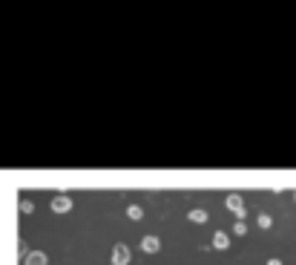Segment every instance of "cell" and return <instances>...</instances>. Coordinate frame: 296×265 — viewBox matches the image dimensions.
I'll list each match as a JSON object with an SVG mask.
<instances>
[{
	"mask_svg": "<svg viewBox=\"0 0 296 265\" xmlns=\"http://www.w3.org/2000/svg\"><path fill=\"white\" fill-rule=\"evenodd\" d=\"M127 262H130V248L124 242H118L112 248V265H127Z\"/></svg>",
	"mask_w": 296,
	"mask_h": 265,
	"instance_id": "cell-1",
	"label": "cell"
},
{
	"mask_svg": "<svg viewBox=\"0 0 296 265\" xmlns=\"http://www.w3.org/2000/svg\"><path fill=\"white\" fill-rule=\"evenodd\" d=\"M52 211H55V214H69V211H72V199L64 196V193L55 196V199H52Z\"/></svg>",
	"mask_w": 296,
	"mask_h": 265,
	"instance_id": "cell-2",
	"label": "cell"
},
{
	"mask_svg": "<svg viewBox=\"0 0 296 265\" xmlns=\"http://www.w3.org/2000/svg\"><path fill=\"white\" fill-rule=\"evenodd\" d=\"M23 265H49V257H46L44 251H26Z\"/></svg>",
	"mask_w": 296,
	"mask_h": 265,
	"instance_id": "cell-3",
	"label": "cell"
},
{
	"mask_svg": "<svg viewBox=\"0 0 296 265\" xmlns=\"http://www.w3.org/2000/svg\"><path fill=\"white\" fill-rule=\"evenodd\" d=\"M227 207H230L233 214L239 216V222H242V216H245V205H242V196H239V193H230V196H227Z\"/></svg>",
	"mask_w": 296,
	"mask_h": 265,
	"instance_id": "cell-4",
	"label": "cell"
},
{
	"mask_svg": "<svg viewBox=\"0 0 296 265\" xmlns=\"http://www.w3.org/2000/svg\"><path fill=\"white\" fill-rule=\"evenodd\" d=\"M159 248H161L159 236H144V239H141V251H144V254H159Z\"/></svg>",
	"mask_w": 296,
	"mask_h": 265,
	"instance_id": "cell-5",
	"label": "cell"
},
{
	"mask_svg": "<svg viewBox=\"0 0 296 265\" xmlns=\"http://www.w3.org/2000/svg\"><path fill=\"white\" fill-rule=\"evenodd\" d=\"M213 248H216V251H227V248H230V236L224 234V231H216V234H213Z\"/></svg>",
	"mask_w": 296,
	"mask_h": 265,
	"instance_id": "cell-6",
	"label": "cell"
},
{
	"mask_svg": "<svg viewBox=\"0 0 296 265\" xmlns=\"http://www.w3.org/2000/svg\"><path fill=\"white\" fill-rule=\"evenodd\" d=\"M187 219L195 222V225H204V222H207V211H202V207H193V211L187 214Z\"/></svg>",
	"mask_w": 296,
	"mask_h": 265,
	"instance_id": "cell-7",
	"label": "cell"
},
{
	"mask_svg": "<svg viewBox=\"0 0 296 265\" xmlns=\"http://www.w3.org/2000/svg\"><path fill=\"white\" fill-rule=\"evenodd\" d=\"M127 216H130V219H144V207H141V205H130V207H127Z\"/></svg>",
	"mask_w": 296,
	"mask_h": 265,
	"instance_id": "cell-8",
	"label": "cell"
},
{
	"mask_svg": "<svg viewBox=\"0 0 296 265\" xmlns=\"http://www.w3.org/2000/svg\"><path fill=\"white\" fill-rule=\"evenodd\" d=\"M233 231H236V236H245V234H247V225H245V219H242V222H236V225H233Z\"/></svg>",
	"mask_w": 296,
	"mask_h": 265,
	"instance_id": "cell-9",
	"label": "cell"
},
{
	"mask_svg": "<svg viewBox=\"0 0 296 265\" xmlns=\"http://www.w3.org/2000/svg\"><path fill=\"white\" fill-rule=\"evenodd\" d=\"M270 225H273V219H270L267 214H262V216H259V228H265V231H267Z\"/></svg>",
	"mask_w": 296,
	"mask_h": 265,
	"instance_id": "cell-10",
	"label": "cell"
},
{
	"mask_svg": "<svg viewBox=\"0 0 296 265\" xmlns=\"http://www.w3.org/2000/svg\"><path fill=\"white\" fill-rule=\"evenodd\" d=\"M21 211H23V214H32V211H35V205H32V202H21Z\"/></svg>",
	"mask_w": 296,
	"mask_h": 265,
	"instance_id": "cell-11",
	"label": "cell"
},
{
	"mask_svg": "<svg viewBox=\"0 0 296 265\" xmlns=\"http://www.w3.org/2000/svg\"><path fill=\"white\" fill-rule=\"evenodd\" d=\"M267 265H282V259H270V262H267Z\"/></svg>",
	"mask_w": 296,
	"mask_h": 265,
	"instance_id": "cell-12",
	"label": "cell"
}]
</instances>
